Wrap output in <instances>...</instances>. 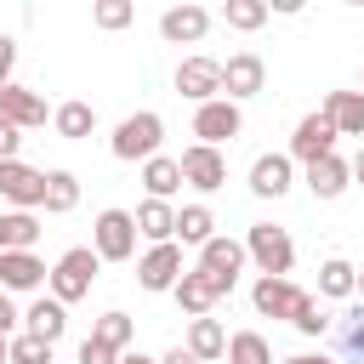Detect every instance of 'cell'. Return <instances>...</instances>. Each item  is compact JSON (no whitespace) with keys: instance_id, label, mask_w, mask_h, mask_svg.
<instances>
[{"instance_id":"obj_1","label":"cell","mask_w":364,"mask_h":364,"mask_svg":"<svg viewBox=\"0 0 364 364\" xmlns=\"http://www.w3.org/2000/svg\"><path fill=\"white\" fill-rule=\"evenodd\" d=\"M159 142H165V119H159L154 108H142V114H125V119L114 125V136H108L114 159H142V165L159 154Z\"/></svg>"},{"instance_id":"obj_2","label":"cell","mask_w":364,"mask_h":364,"mask_svg":"<svg viewBox=\"0 0 364 364\" xmlns=\"http://www.w3.org/2000/svg\"><path fill=\"white\" fill-rule=\"evenodd\" d=\"M245 256L262 267V279H290V267H296V245H290V233L273 228V222H256V228L245 233Z\"/></svg>"},{"instance_id":"obj_3","label":"cell","mask_w":364,"mask_h":364,"mask_svg":"<svg viewBox=\"0 0 364 364\" xmlns=\"http://www.w3.org/2000/svg\"><path fill=\"white\" fill-rule=\"evenodd\" d=\"M97 262H102V256H97L91 245H74V250H63V256H57V267H51V279H46V284H51V296H57L63 307H68V301H80V296H91Z\"/></svg>"},{"instance_id":"obj_4","label":"cell","mask_w":364,"mask_h":364,"mask_svg":"<svg viewBox=\"0 0 364 364\" xmlns=\"http://www.w3.org/2000/svg\"><path fill=\"white\" fill-rule=\"evenodd\" d=\"M91 250L102 262H131L136 256V216L131 210H102L91 222Z\"/></svg>"},{"instance_id":"obj_5","label":"cell","mask_w":364,"mask_h":364,"mask_svg":"<svg viewBox=\"0 0 364 364\" xmlns=\"http://www.w3.org/2000/svg\"><path fill=\"white\" fill-rule=\"evenodd\" d=\"M228 290H233L228 279H216V273H205V267H188V273L176 279V290H171V296H176V307H182V313L210 318V307H216Z\"/></svg>"},{"instance_id":"obj_6","label":"cell","mask_w":364,"mask_h":364,"mask_svg":"<svg viewBox=\"0 0 364 364\" xmlns=\"http://www.w3.org/2000/svg\"><path fill=\"white\" fill-rule=\"evenodd\" d=\"M239 131H245V114H239V102L216 97V102L193 108V136H199L205 148H222V142H233Z\"/></svg>"},{"instance_id":"obj_7","label":"cell","mask_w":364,"mask_h":364,"mask_svg":"<svg viewBox=\"0 0 364 364\" xmlns=\"http://www.w3.org/2000/svg\"><path fill=\"white\" fill-rule=\"evenodd\" d=\"M336 125H330V114L318 108V114H307L296 131H290V159H301V165H318V159H330L336 154Z\"/></svg>"},{"instance_id":"obj_8","label":"cell","mask_w":364,"mask_h":364,"mask_svg":"<svg viewBox=\"0 0 364 364\" xmlns=\"http://www.w3.org/2000/svg\"><path fill=\"white\" fill-rule=\"evenodd\" d=\"M176 91L188 97V102H216L222 97V63L216 57H182L176 63Z\"/></svg>"},{"instance_id":"obj_9","label":"cell","mask_w":364,"mask_h":364,"mask_svg":"<svg viewBox=\"0 0 364 364\" xmlns=\"http://www.w3.org/2000/svg\"><path fill=\"white\" fill-rule=\"evenodd\" d=\"M0 199H11L17 210H40L46 205V171H34L23 159H6L0 165Z\"/></svg>"},{"instance_id":"obj_10","label":"cell","mask_w":364,"mask_h":364,"mask_svg":"<svg viewBox=\"0 0 364 364\" xmlns=\"http://www.w3.org/2000/svg\"><path fill=\"white\" fill-rule=\"evenodd\" d=\"M182 182L188 188H199V193H216L222 182H228V159H222V148H205V142H193V148H182Z\"/></svg>"},{"instance_id":"obj_11","label":"cell","mask_w":364,"mask_h":364,"mask_svg":"<svg viewBox=\"0 0 364 364\" xmlns=\"http://www.w3.org/2000/svg\"><path fill=\"white\" fill-rule=\"evenodd\" d=\"M262 80H267V63H262L256 51H233V57L222 63V97H228V102L256 97V91H262Z\"/></svg>"},{"instance_id":"obj_12","label":"cell","mask_w":364,"mask_h":364,"mask_svg":"<svg viewBox=\"0 0 364 364\" xmlns=\"http://www.w3.org/2000/svg\"><path fill=\"white\" fill-rule=\"evenodd\" d=\"M182 273H188V267H182V245H148V256L136 262L142 290H176Z\"/></svg>"},{"instance_id":"obj_13","label":"cell","mask_w":364,"mask_h":364,"mask_svg":"<svg viewBox=\"0 0 364 364\" xmlns=\"http://www.w3.org/2000/svg\"><path fill=\"white\" fill-rule=\"evenodd\" d=\"M290 182H296V159H290V154H262V159L250 165V193H256V199H284Z\"/></svg>"},{"instance_id":"obj_14","label":"cell","mask_w":364,"mask_h":364,"mask_svg":"<svg viewBox=\"0 0 364 364\" xmlns=\"http://www.w3.org/2000/svg\"><path fill=\"white\" fill-rule=\"evenodd\" d=\"M296 301H301V284H290V279H256L250 284V307L262 318H290Z\"/></svg>"},{"instance_id":"obj_15","label":"cell","mask_w":364,"mask_h":364,"mask_svg":"<svg viewBox=\"0 0 364 364\" xmlns=\"http://www.w3.org/2000/svg\"><path fill=\"white\" fill-rule=\"evenodd\" d=\"M0 119L17 125V131H34V125H46V97L28 91V85H6L0 91Z\"/></svg>"},{"instance_id":"obj_16","label":"cell","mask_w":364,"mask_h":364,"mask_svg":"<svg viewBox=\"0 0 364 364\" xmlns=\"http://www.w3.org/2000/svg\"><path fill=\"white\" fill-rule=\"evenodd\" d=\"M205 28H210V11H205V6H171V11L159 17V34H165L171 46H199Z\"/></svg>"},{"instance_id":"obj_17","label":"cell","mask_w":364,"mask_h":364,"mask_svg":"<svg viewBox=\"0 0 364 364\" xmlns=\"http://www.w3.org/2000/svg\"><path fill=\"white\" fill-rule=\"evenodd\" d=\"M51 279V267L34 256V250H6L0 256V290H34V284H46Z\"/></svg>"},{"instance_id":"obj_18","label":"cell","mask_w":364,"mask_h":364,"mask_svg":"<svg viewBox=\"0 0 364 364\" xmlns=\"http://www.w3.org/2000/svg\"><path fill=\"white\" fill-rule=\"evenodd\" d=\"M136 233L148 245H176V210H171V199H142L136 205Z\"/></svg>"},{"instance_id":"obj_19","label":"cell","mask_w":364,"mask_h":364,"mask_svg":"<svg viewBox=\"0 0 364 364\" xmlns=\"http://www.w3.org/2000/svg\"><path fill=\"white\" fill-rule=\"evenodd\" d=\"M199 267H205V273H216V279H228V284H239V267H245V245H239V239H228V233H216V239L199 250Z\"/></svg>"},{"instance_id":"obj_20","label":"cell","mask_w":364,"mask_h":364,"mask_svg":"<svg viewBox=\"0 0 364 364\" xmlns=\"http://www.w3.org/2000/svg\"><path fill=\"white\" fill-rule=\"evenodd\" d=\"M347 182H353V165H347L341 154H330V159L307 165V188H313V199H341V193H347Z\"/></svg>"},{"instance_id":"obj_21","label":"cell","mask_w":364,"mask_h":364,"mask_svg":"<svg viewBox=\"0 0 364 364\" xmlns=\"http://www.w3.org/2000/svg\"><path fill=\"white\" fill-rule=\"evenodd\" d=\"M23 324H28V336H40V341H63V330H68V313H63V301L57 296H40L28 313H23Z\"/></svg>"},{"instance_id":"obj_22","label":"cell","mask_w":364,"mask_h":364,"mask_svg":"<svg viewBox=\"0 0 364 364\" xmlns=\"http://www.w3.org/2000/svg\"><path fill=\"white\" fill-rule=\"evenodd\" d=\"M324 114H330V125L341 136H364V91H330Z\"/></svg>"},{"instance_id":"obj_23","label":"cell","mask_w":364,"mask_h":364,"mask_svg":"<svg viewBox=\"0 0 364 364\" xmlns=\"http://www.w3.org/2000/svg\"><path fill=\"white\" fill-rule=\"evenodd\" d=\"M199 364H210V358H222L228 353V330L216 324V318H188V341H182Z\"/></svg>"},{"instance_id":"obj_24","label":"cell","mask_w":364,"mask_h":364,"mask_svg":"<svg viewBox=\"0 0 364 364\" xmlns=\"http://www.w3.org/2000/svg\"><path fill=\"white\" fill-rule=\"evenodd\" d=\"M142 188H148V199H171V193L182 188V165H176L171 154H154V159L142 165Z\"/></svg>"},{"instance_id":"obj_25","label":"cell","mask_w":364,"mask_h":364,"mask_svg":"<svg viewBox=\"0 0 364 364\" xmlns=\"http://www.w3.org/2000/svg\"><path fill=\"white\" fill-rule=\"evenodd\" d=\"M336 347H341V364H364V301L336 318Z\"/></svg>"},{"instance_id":"obj_26","label":"cell","mask_w":364,"mask_h":364,"mask_svg":"<svg viewBox=\"0 0 364 364\" xmlns=\"http://www.w3.org/2000/svg\"><path fill=\"white\" fill-rule=\"evenodd\" d=\"M34 239H40L34 210H6V216H0V256H6V250H34Z\"/></svg>"},{"instance_id":"obj_27","label":"cell","mask_w":364,"mask_h":364,"mask_svg":"<svg viewBox=\"0 0 364 364\" xmlns=\"http://www.w3.org/2000/svg\"><path fill=\"white\" fill-rule=\"evenodd\" d=\"M176 239H182V245H199V250H205V245L216 239V216H210L205 205H182V210H176Z\"/></svg>"},{"instance_id":"obj_28","label":"cell","mask_w":364,"mask_h":364,"mask_svg":"<svg viewBox=\"0 0 364 364\" xmlns=\"http://www.w3.org/2000/svg\"><path fill=\"white\" fill-rule=\"evenodd\" d=\"M74 205H80V176L74 171H46V210L68 216Z\"/></svg>"},{"instance_id":"obj_29","label":"cell","mask_w":364,"mask_h":364,"mask_svg":"<svg viewBox=\"0 0 364 364\" xmlns=\"http://www.w3.org/2000/svg\"><path fill=\"white\" fill-rule=\"evenodd\" d=\"M51 125H57V136L80 142V136H91V125H97V108H91V102H63V108L51 114Z\"/></svg>"},{"instance_id":"obj_30","label":"cell","mask_w":364,"mask_h":364,"mask_svg":"<svg viewBox=\"0 0 364 364\" xmlns=\"http://www.w3.org/2000/svg\"><path fill=\"white\" fill-rule=\"evenodd\" d=\"M353 290H358V267L341 262V256H330L318 267V296H353Z\"/></svg>"},{"instance_id":"obj_31","label":"cell","mask_w":364,"mask_h":364,"mask_svg":"<svg viewBox=\"0 0 364 364\" xmlns=\"http://www.w3.org/2000/svg\"><path fill=\"white\" fill-rule=\"evenodd\" d=\"M91 336H97L102 347H114V353H131V341H136V324H131V313H102Z\"/></svg>"},{"instance_id":"obj_32","label":"cell","mask_w":364,"mask_h":364,"mask_svg":"<svg viewBox=\"0 0 364 364\" xmlns=\"http://www.w3.org/2000/svg\"><path fill=\"white\" fill-rule=\"evenodd\" d=\"M228 364H273V347H267V336H256V330H239V336H228Z\"/></svg>"},{"instance_id":"obj_33","label":"cell","mask_w":364,"mask_h":364,"mask_svg":"<svg viewBox=\"0 0 364 364\" xmlns=\"http://www.w3.org/2000/svg\"><path fill=\"white\" fill-rule=\"evenodd\" d=\"M267 11H273L267 0H228V6H222V23H228V28H239V34H250V28H262V23H267Z\"/></svg>"},{"instance_id":"obj_34","label":"cell","mask_w":364,"mask_h":364,"mask_svg":"<svg viewBox=\"0 0 364 364\" xmlns=\"http://www.w3.org/2000/svg\"><path fill=\"white\" fill-rule=\"evenodd\" d=\"M290 324H296L301 336H324V330H336V318H330V313L318 307V296H307V290H301V301H296Z\"/></svg>"},{"instance_id":"obj_35","label":"cell","mask_w":364,"mask_h":364,"mask_svg":"<svg viewBox=\"0 0 364 364\" xmlns=\"http://www.w3.org/2000/svg\"><path fill=\"white\" fill-rule=\"evenodd\" d=\"M11 364H51V341H40V336H11Z\"/></svg>"},{"instance_id":"obj_36","label":"cell","mask_w":364,"mask_h":364,"mask_svg":"<svg viewBox=\"0 0 364 364\" xmlns=\"http://www.w3.org/2000/svg\"><path fill=\"white\" fill-rule=\"evenodd\" d=\"M131 17H136L131 0H97V28H125Z\"/></svg>"},{"instance_id":"obj_37","label":"cell","mask_w":364,"mask_h":364,"mask_svg":"<svg viewBox=\"0 0 364 364\" xmlns=\"http://www.w3.org/2000/svg\"><path fill=\"white\" fill-rule=\"evenodd\" d=\"M80 364H119V353H114V347H102L97 336H85V341H80Z\"/></svg>"},{"instance_id":"obj_38","label":"cell","mask_w":364,"mask_h":364,"mask_svg":"<svg viewBox=\"0 0 364 364\" xmlns=\"http://www.w3.org/2000/svg\"><path fill=\"white\" fill-rule=\"evenodd\" d=\"M17 148H23V131L0 119V165H6V159H17Z\"/></svg>"},{"instance_id":"obj_39","label":"cell","mask_w":364,"mask_h":364,"mask_svg":"<svg viewBox=\"0 0 364 364\" xmlns=\"http://www.w3.org/2000/svg\"><path fill=\"white\" fill-rule=\"evenodd\" d=\"M11 63H17V40H11V34H0V91L11 85Z\"/></svg>"},{"instance_id":"obj_40","label":"cell","mask_w":364,"mask_h":364,"mask_svg":"<svg viewBox=\"0 0 364 364\" xmlns=\"http://www.w3.org/2000/svg\"><path fill=\"white\" fill-rule=\"evenodd\" d=\"M11 324H17V307H11V296L0 290V336H11Z\"/></svg>"},{"instance_id":"obj_41","label":"cell","mask_w":364,"mask_h":364,"mask_svg":"<svg viewBox=\"0 0 364 364\" xmlns=\"http://www.w3.org/2000/svg\"><path fill=\"white\" fill-rule=\"evenodd\" d=\"M159 364H199V358H193V353H188V347H171V353H165V358H159Z\"/></svg>"},{"instance_id":"obj_42","label":"cell","mask_w":364,"mask_h":364,"mask_svg":"<svg viewBox=\"0 0 364 364\" xmlns=\"http://www.w3.org/2000/svg\"><path fill=\"white\" fill-rule=\"evenodd\" d=\"M284 364H336V358H324V353H296V358H284Z\"/></svg>"},{"instance_id":"obj_43","label":"cell","mask_w":364,"mask_h":364,"mask_svg":"<svg viewBox=\"0 0 364 364\" xmlns=\"http://www.w3.org/2000/svg\"><path fill=\"white\" fill-rule=\"evenodd\" d=\"M119 364H159V358H148V353H119Z\"/></svg>"},{"instance_id":"obj_44","label":"cell","mask_w":364,"mask_h":364,"mask_svg":"<svg viewBox=\"0 0 364 364\" xmlns=\"http://www.w3.org/2000/svg\"><path fill=\"white\" fill-rule=\"evenodd\" d=\"M0 364H11V336H0Z\"/></svg>"},{"instance_id":"obj_45","label":"cell","mask_w":364,"mask_h":364,"mask_svg":"<svg viewBox=\"0 0 364 364\" xmlns=\"http://www.w3.org/2000/svg\"><path fill=\"white\" fill-rule=\"evenodd\" d=\"M353 182H364V148H358V159H353Z\"/></svg>"},{"instance_id":"obj_46","label":"cell","mask_w":364,"mask_h":364,"mask_svg":"<svg viewBox=\"0 0 364 364\" xmlns=\"http://www.w3.org/2000/svg\"><path fill=\"white\" fill-rule=\"evenodd\" d=\"M358 296H364V273H358Z\"/></svg>"}]
</instances>
